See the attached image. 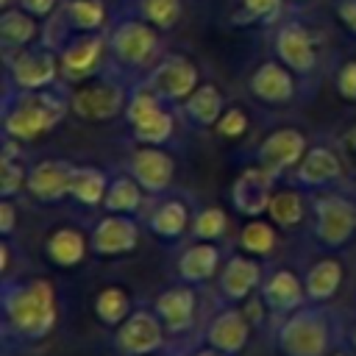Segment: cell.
Wrapping results in <instances>:
<instances>
[{
    "instance_id": "7",
    "label": "cell",
    "mask_w": 356,
    "mask_h": 356,
    "mask_svg": "<svg viewBox=\"0 0 356 356\" xmlns=\"http://www.w3.org/2000/svg\"><path fill=\"white\" fill-rule=\"evenodd\" d=\"M128 97L125 89L108 78L100 81H86L83 86H78L70 95V108L81 117V120H92V122H103L111 120L114 114L125 111Z\"/></svg>"
},
{
    "instance_id": "28",
    "label": "cell",
    "mask_w": 356,
    "mask_h": 356,
    "mask_svg": "<svg viewBox=\"0 0 356 356\" xmlns=\"http://www.w3.org/2000/svg\"><path fill=\"white\" fill-rule=\"evenodd\" d=\"M186 225H192L189 220V211L181 200L175 197H167V200H159L156 209L150 211V231L161 239H175L186 231Z\"/></svg>"
},
{
    "instance_id": "48",
    "label": "cell",
    "mask_w": 356,
    "mask_h": 356,
    "mask_svg": "<svg viewBox=\"0 0 356 356\" xmlns=\"http://www.w3.org/2000/svg\"><path fill=\"white\" fill-rule=\"evenodd\" d=\"M350 342H353V350H356V328H353V337H350Z\"/></svg>"
},
{
    "instance_id": "37",
    "label": "cell",
    "mask_w": 356,
    "mask_h": 356,
    "mask_svg": "<svg viewBox=\"0 0 356 356\" xmlns=\"http://www.w3.org/2000/svg\"><path fill=\"white\" fill-rule=\"evenodd\" d=\"M242 250L253 253V256H270L273 248H275V231L270 222H261V220H250L245 228H242Z\"/></svg>"
},
{
    "instance_id": "44",
    "label": "cell",
    "mask_w": 356,
    "mask_h": 356,
    "mask_svg": "<svg viewBox=\"0 0 356 356\" xmlns=\"http://www.w3.org/2000/svg\"><path fill=\"white\" fill-rule=\"evenodd\" d=\"M3 234H11V228H14V203H11V197H3Z\"/></svg>"
},
{
    "instance_id": "6",
    "label": "cell",
    "mask_w": 356,
    "mask_h": 356,
    "mask_svg": "<svg viewBox=\"0 0 356 356\" xmlns=\"http://www.w3.org/2000/svg\"><path fill=\"white\" fill-rule=\"evenodd\" d=\"M159 28L150 25L145 17L139 19H122L108 33V53L111 58L125 70L147 67L159 50Z\"/></svg>"
},
{
    "instance_id": "32",
    "label": "cell",
    "mask_w": 356,
    "mask_h": 356,
    "mask_svg": "<svg viewBox=\"0 0 356 356\" xmlns=\"http://www.w3.org/2000/svg\"><path fill=\"white\" fill-rule=\"evenodd\" d=\"M83 256H86V239L78 228H58L47 239V259L61 267H72Z\"/></svg>"
},
{
    "instance_id": "20",
    "label": "cell",
    "mask_w": 356,
    "mask_h": 356,
    "mask_svg": "<svg viewBox=\"0 0 356 356\" xmlns=\"http://www.w3.org/2000/svg\"><path fill=\"white\" fill-rule=\"evenodd\" d=\"M259 295L264 298L267 309L273 314H289L295 309L303 306L306 300V286L298 281L295 273L289 270H275L273 275H267L259 286Z\"/></svg>"
},
{
    "instance_id": "12",
    "label": "cell",
    "mask_w": 356,
    "mask_h": 356,
    "mask_svg": "<svg viewBox=\"0 0 356 356\" xmlns=\"http://www.w3.org/2000/svg\"><path fill=\"white\" fill-rule=\"evenodd\" d=\"M161 317L156 314V309H136L131 312L120 328H117V345L122 353L128 356H150L161 348L164 334H161Z\"/></svg>"
},
{
    "instance_id": "33",
    "label": "cell",
    "mask_w": 356,
    "mask_h": 356,
    "mask_svg": "<svg viewBox=\"0 0 356 356\" xmlns=\"http://www.w3.org/2000/svg\"><path fill=\"white\" fill-rule=\"evenodd\" d=\"M267 214H270V220L278 222L281 228H295V225L306 217L303 195L295 192V189H278V192H273L270 206H267Z\"/></svg>"
},
{
    "instance_id": "15",
    "label": "cell",
    "mask_w": 356,
    "mask_h": 356,
    "mask_svg": "<svg viewBox=\"0 0 356 356\" xmlns=\"http://www.w3.org/2000/svg\"><path fill=\"white\" fill-rule=\"evenodd\" d=\"M128 170L131 175L142 184V189L159 195L164 192L170 184H172V175H175V161L170 153H164L159 145H142L131 153V161H128Z\"/></svg>"
},
{
    "instance_id": "23",
    "label": "cell",
    "mask_w": 356,
    "mask_h": 356,
    "mask_svg": "<svg viewBox=\"0 0 356 356\" xmlns=\"http://www.w3.org/2000/svg\"><path fill=\"white\" fill-rule=\"evenodd\" d=\"M195 303H197L195 289L186 286V284H178V286H170V289L159 292L153 309L170 331H184L195 320Z\"/></svg>"
},
{
    "instance_id": "11",
    "label": "cell",
    "mask_w": 356,
    "mask_h": 356,
    "mask_svg": "<svg viewBox=\"0 0 356 356\" xmlns=\"http://www.w3.org/2000/svg\"><path fill=\"white\" fill-rule=\"evenodd\" d=\"M306 150H309L306 136L298 128H278L267 134L264 142L259 145V167L267 170L273 178H281L286 170L300 164Z\"/></svg>"
},
{
    "instance_id": "31",
    "label": "cell",
    "mask_w": 356,
    "mask_h": 356,
    "mask_svg": "<svg viewBox=\"0 0 356 356\" xmlns=\"http://www.w3.org/2000/svg\"><path fill=\"white\" fill-rule=\"evenodd\" d=\"M61 22L70 31H100L106 22V6L100 0H67L61 8Z\"/></svg>"
},
{
    "instance_id": "21",
    "label": "cell",
    "mask_w": 356,
    "mask_h": 356,
    "mask_svg": "<svg viewBox=\"0 0 356 356\" xmlns=\"http://www.w3.org/2000/svg\"><path fill=\"white\" fill-rule=\"evenodd\" d=\"M248 334H250V320L245 317L242 309L231 306V309H222L211 320V325L206 331V339H209L211 348H217L228 356H236L248 345Z\"/></svg>"
},
{
    "instance_id": "35",
    "label": "cell",
    "mask_w": 356,
    "mask_h": 356,
    "mask_svg": "<svg viewBox=\"0 0 356 356\" xmlns=\"http://www.w3.org/2000/svg\"><path fill=\"white\" fill-rule=\"evenodd\" d=\"M14 150H17V139L6 136V147H3V181H0L3 197H11L22 186H28V172L19 164V159H14Z\"/></svg>"
},
{
    "instance_id": "40",
    "label": "cell",
    "mask_w": 356,
    "mask_h": 356,
    "mask_svg": "<svg viewBox=\"0 0 356 356\" xmlns=\"http://www.w3.org/2000/svg\"><path fill=\"white\" fill-rule=\"evenodd\" d=\"M334 86H337V92H339L342 100L356 103V58H348V61L337 70Z\"/></svg>"
},
{
    "instance_id": "46",
    "label": "cell",
    "mask_w": 356,
    "mask_h": 356,
    "mask_svg": "<svg viewBox=\"0 0 356 356\" xmlns=\"http://www.w3.org/2000/svg\"><path fill=\"white\" fill-rule=\"evenodd\" d=\"M192 356H228V353H222V350H217V348H206V350H197V353H192Z\"/></svg>"
},
{
    "instance_id": "5",
    "label": "cell",
    "mask_w": 356,
    "mask_h": 356,
    "mask_svg": "<svg viewBox=\"0 0 356 356\" xmlns=\"http://www.w3.org/2000/svg\"><path fill=\"white\" fill-rule=\"evenodd\" d=\"M125 120L142 145H164L172 136V125H175L164 100L145 83H139L131 92L128 106H125Z\"/></svg>"
},
{
    "instance_id": "3",
    "label": "cell",
    "mask_w": 356,
    "mask_h": 356,
    "mask_svg": "<svg viewBox=\"0 0 356 356\" xmlns=\"http://www.w3.org/2000/svg\"><path fill=\"white\" fill-rule=\"evenodd\" d=\"M331 328L320 309H295L284 314L278 328V348L284 356H328Z\"/></svg>"
},
{
    "instance_id": "42",
    "label": "cell",
    "mask_w": 356,
    "mask_h": 356,
    "mask_svg": "<svg viewBox=\"0 0 356 356\" xmlns=\"http://www.w3.org/2000/svg\"><path fill=\"white\" fill-rule=\"evenodd\" d=\"M334 11H337V19L356 36V0H337Z\"/></svg>"
},
{
    "instance_id": "10",
    "label": "cell",
    "mask_w": 356,
    "mask_h": 356,
    "mask_svg": "<svg viewBox=\"0 0 356 356\" xmlns=\"http://www.w3.org/2000/svg\"><path fill=\"white\" fill-rule=\"evenodd\" d=\"M145 86L153 89L164 103H184L197 89V67L186 56L172 53L150 70Z\"/></svg>"
},
{
    "instance_id": "29",
    "label": "cell",
    "mask_w": 356,
    "mask_h": 356,
    "mask_svg": "<svg viewBox=\"0 0 356 356\" xmlns=\"http://www.w3.org/2000/svg\"><path fill=\"white\" fill-rule=\"evenodd\" d=\"M108 189V178L97 167H75L72 181H70V197H75L83 206H97L103 203Z\"/></svg>"
},
{
    "instance_id": "25",
    "label": "cell",
    "mask_w": 356,
    "mask_h": 356,
    "mask_svg": "<svg viewBox=\"0 0 356 356\" xmlns=\"http://www.w3.org/2000/svg\"><path fill=\"white\" fill-rule=\"evenodd\" d=\"M36 36H39V19L33 14H28L22 6L3 8V14H0V39H3L6 53L33 44Z\"/></svg>"
},
{
    "instance_id": "43",
    "label": "cell",
    "mask_w": 356,
    "mask_h": 356,
    "mask_svg": "<svg viewBox=\"0 0 356 356\" xmlns=\"http://www.w3.org/2000/svg\"><path fill=\"white\" fill-rule=\"evenodd\" d=\"M17 6H22L28 14H33L36 19H47L53 11H56V6H58V0H17Z\"/></svg>"
},
{
    "instance_id": "4",
    "label": "cell",
    "mask_w": 356,
    "mask_h": 356,
    "mask_svg": "<svg viewBox=\"0 0 356 356\" xmlns=\"http://www.w3.org/2000/svg\"><path fill=\"white\" fill-rule=\"evenodd\" d=\"M6 72L8 83H14L19 92L50 89L61 72V58L53 44H28L6 53Z\"/></svg>"
},
{
    "instance_id": "2",
    "label": "cell",
    "mask_w": 356,
    "mask_h": 356,
    "mask_svg": "<svg viewBox=\"0 0 356 356\" xmlns=\"http://www.w3.org/2000/svg\"><path fill=\"white\" fill-rule=\"evenodd\" d=\"M3 309H6V325L25 339L47 337L50 328L56 325V295L53 286L42 278L6 289Z\"/></svg>"
},
{
    "instance_id": "16",
    "label": "cell",
    "mask_w": 356,
    "mask_h": 356,
    "mask_svg": "<svg viewBox=\"0 0 356 356\" xmlns=\"http://www.w3.org/2000/svg\"><path fill=\"white\" fill-rule=\"evenodd\" d=\"M248 86H250V95L256 100H264L270 106H284L295 97V72L284 61L270 58L253 70Z\"/></svg>"
},
{
    "instance_id": "1",
    "label": "cell",
    "mask_w": 356,
    "mask_h": 356,
    "mask_svg": "<svg viewBox=\"0 0 356 356\" xmlns=\"http://www.w3.org/2000/svg\"><path fill=\"white\" fill-rule=\"evenodd\" d=\"M70 100L50 89H33V92H19L11 100L6 95V111H3V131L6 136L17 142L36 139L47 134L50 128L58 125V120L67 114Z\"/></svg>"
},
{
    "instance_id": "39",
    "label": "cell",
    "mask_w": 356,
    "mask_h": 356,
    "mask_svg": "<svg viewBox=\"0 0 356 356\" xmlns=\"http://www.w3.org/2000/svg\"><path fill=\"white\" fill-rule=\"evenodd\" d=\"M281 8H284V0H242L245 19H253L261 25L275 22L281 17Z\"/></svg>"
},
{
    "instance_id": "34",
    "label": "cell",
    "mask_w": 356,
    "mask_h": 356,
    "mask_svg": "<svg viewBox=\"0 0 356 356\" xmlns=\"http://www.w3.org/2000/svg\"><path fill=\"white\" fill-rule=\"evenodd\" d=\"M95 312L100 317V323L106 325H120L128 314H131V298L125 289L120 286H106L97 298H95Z\"/></svg>"
},
{
    "instance_id": "49",
    "label": "cell",
    "mask_w": 356,
    "mask_h": 356,
    "mask_svg": "<svg viewBox=\"0 0 356 356\" xmlns=\"http://www.w3.org/2000/svg\"><path fill=\"white\" fill-rule=\"evenodd\" d=\"M292 3H300V0H292Z\"/></svg>"
},
{
    "instance_id": "17",
    "label": "cell",
    "mask_w": 356,
    "mask_h": 356,
    "mask_svg": "<svg viewBox=\"0 0 356 356\" xmlns=\"http://www.w3.org/2000/svg\"><path fill=\"white\" fill-rule=\"evenodd\" d=\"M273 181L275 178L267 170H261L259 164L242 170V175L234 181V189H231L236 211L245 217H256V214L267 211L270 197H273Z\"/></svg>"
},
{
    "instance_id": "14",
    "label": "cell",
    "mask_w": 356,
    "mask_h": 356,
    "mask_svg": "<svg viewBox=\"0 0 356 356\" xmlns=\"http://www.w3.org/2000/svg\"><path fill=\"white\" fill-rule=\"evenodd\" d=\"M275 56L278 61H284L295 75H309L317 67V50L314 42L309 36V31L300 22H286L278 28L275 39H273Z\"/></svg>"
},
{
    "instance_id": "13",
    "label": "cell",
    "mask_w": 356,
    "mask_h": 356,
    "mask_svg": "<svg viewBox=\"0 0 356 356\" xmlns=\"http://www.w3.org/2000/svg\"><path fill=\"white\" fill-rule=\"evenodd\" d=\"M136 242H139V228L131 220V214H114V211L97 220L89 236V248L97 256H125L136 248Z\"/></svg>"
},
{
    "instance_id": "9",
    "label": "cell",
    "mask_w": 356,
    "mask_h": 356,
    "mask_svg": "<svg viewBox=\"0 0 356 356\" xmlns=\"http://www.w3.org/2000/svg\"><path fill=\"white\" fill-rule=\"evenodd\" d=\"M106 50H108V36H103L97 31H83V33L67 36L58 47L61 75H67L70 81L92 78L97 72Z\"/></svg>"
},
{
    "instance_id": "22",
    "label": "cell",
    "mask_w": 356,
    "mask_h": 356,
    "mask_svg": "<svg viewBox=\"0 0 356 356\" xmlns=\"http://www.w3.org/2000/svg\"><path fill=\"white\" fill-rule=\"evenodd\" d=\"M295 175H298V184L300 186L323 189V186H331L342 175V164H339V156L331 147L317 145V147H309L306 150V156L295 167Z\"/></svg>"
},
{
    "instance_id": "27",
    "label": "cell",
    "mask_w": 356,
    "mask_h": 356,
    "mask_svg": "<svg viewBox=\"0 0 356 356\" xmlns=\"http://www.w3.org/2000/svg\"><path fill=\"white\" fill-rule=\"evenodd\" d=\"M342 284V264L337 259H320L309 267L306 278H303V286H306V298L320 303V300H328Z\"/></svg>"
},
{
    "instance_id": "38",
    "label": "cell",
    "mask_w": 356,
    "mask_h": 356,
    "mask_svg": "<svg viewBox=\"0 0 356 356\" xmlns=\"http://www.w3.org/2000/svg\"><path fill=\"white\" fill-rule=\"evenodd\" d=\"M139 14L159 31H167L181 17V0H139Z\"/></svg>"
},
{
    "instance_id": "41",
    "label": "cell",
    "mask_w": 356,
    "mask_h": 356,
    "mask_svg": "<svg viewBox=\"0 0 356 356\" xmlns=\"http://www.w3.org/2000/svg\"><path fill=\"white\" fill-rule=\"evenodd\" d=\"M248 131V117L242 108H225L222 117L217 120V134L228 136V139H236Z\"/></svg>"
},
{
    "instance_id": "19",
    "label": "cell",
    "mask_w": 356,
    "mask_h": 356,
    "mask_svg": "<svg viewBox=\"0 0 356 356\" xmlns=\"http://www.w3.org/2000/svg\"><path fill=\"white\" fill-rule=\"evenodd\" d=\"M217 275H220V292H222L225 300H245V298H250V295L261 286V281H264L261 267H259L253 259L242 256V253L231 256V259L220 267Z\"/></svg>"
},
{
    "instance_id": "47",
    "label": "cell",
    "mask_w": 356,
    "mask_h": 356,
    "mask_svg": "<svg viewBox=\"0 0 356 356\" xmlns=\"http://www.w3.org/2000/svg\"><path fill=\"white\" fill-rule=\"evenodd\" d=\"M331 356H350V353H345V350H337V353H331Z\"/></svg>"
},
{
    "instance_id": "36",
    "label": "cell",
    "mask_w": 356,
    "mask_h": 356,
    "mask_svg": "<svg viewBox=\"0 0 356 356\" xmlns=\"http://www.w3.org/2000/svg\"><path fill=\"white\" fill-rule=\"evenodd\" d=\"M192 236L195 239H206V242H217L222 234H225V228H228V217H225V211L222 209H217V206H206V209H200L195 217H192Z\"/></svg>"
},
{
    "instance_id": "8",
    "label": "cell",
    "mask_w": 356,
    "mask_h": 356,
    "mask_svg": "<svg viewBox=\"0 0 356 356\" xmlns=\"http://www.w3.org/2000/svg\"><path fill=\"white\" fill-rule=\"evenodd\" d=\"M314 234L325 248H342L356 231V203L342 195H320L314 200Z\"/></svg>"
},
{
    "instance_id": "24",
    "label": "cell",
    "mask_w": 356,
    "mask_h": 356,
    "mask_svg": "<svg viewBox=\"0 0 356 356\" xmlns=\"http://www.w3.org/2000/svg\"><path fill=\"white\" fill-rule=\"evenodd\" d=\"M220 248L214 242H206V239H197V245H189L181 259H178V275L186 281V284H200V281H209L220 273Z\"/></svg>"
},
{
    "instance_id": "26",
    "label": "cell",
    "mask_w": 356,
    "mask_h": 356,
    "mask_svg": "<svg viewBox=\"0 0 356 356\" xmlns=\"http://www.w3.org/2000/svg\"><path fill=\"white\" fill-rule=\"evenodd\" d=\"M181 106H184V114L189 117V122L209 128V125H217V120L222 117L225 97L214 83H197V89Z\"/></svg>"
},
{
    "instance_id": "18",
    "label": "cell",
    "mask_w": 356,
    "mask_h": 356,
    "mask_svg": "<svg viewBox=\"0 0 356 356\" xmlns=\"http://www.w3.org/2000/svg\"><path fill=\"white\" fill-rule=\"evenodd\" d=\"M72 164L61 161V159H47L39 161L31 172H28V192L42 200V203H56L64 195H70V181H72Z\"/></svg>"
},
{
    "instance_id": "30",
    "label": "cell",
    "mask_w": 356,
    "mask_h": 356,
    "mask_svg": "<svg viewBox=\"0 0 356 356\" xmlns=\"http://www.w3.org/2000/svg\"><path fill=\"white\" fill-rule=\"evenodd\" d=\"M103 206L114 214H134L142 206V184L128 172V175H117L108 181Z\"/></svg>"
},
{
    "instance_id": "45",
    "label": "cell",
    "mask_w": 356,
    "mask_h": 356,
    "mask_svg": "<svg viewBox=\"0 0 356 356\" xmlns=\"http://www.w3.org/2000/svg\"><path fill=\"white\" fill-rule=\"evenodd\" d=\"M342 150H345L350 159H356V125L342 136Z\"/></svg>"
}]
</instances>
